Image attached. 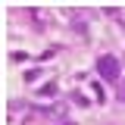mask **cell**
Masks as SVG:
<instances>
[{
	"label": "cell",
	"mask_w": 125,
	"mask_h": 125,
	"mask_svg": "<svg viewBox=\"0 0 125 125\" xmlns=\"http://www.w3.org/2000/svg\"><path fill=\"white\" fill-rule=\"evenodd\" d=\"M97 72H100V78H106V81H122L119 78V60L113 56V53H103L100 60H97Z\"/></svg>",
	"instance_id": "1"
},
{
	"label": "cell",
	"mask_w": 125,
	"mask_h": 125,
	"mask_svg": "<svg viewBox=\"0 0 125 125\" xmlns=\"http://www.w3.org/2000/svg\"><path fill=\"white\" fill-rule=\"evenodd\" d=\"M38 94H41V97H53V94H56V84H53V81H47V84H44Z\"/></svg>",
	"instance_id": "2"
},
{
	"label": "cell",
	"mask_w": 125,
	"mask_h": 125,
	"mask_svg": "<svg viewBox=\"0 0 125 125\" xmlns=\"http://www.w3.org/2000/svg\"><path fill=\"white\" fill-rule=\"evenodd\" d=\"M72 103H78V106H88V97H84V94H78V91H72Z\"/></svg>",
	"instance_id": "3"
},
{
	"label": "cell",
	"mask_w": 125,
	"mask_h": 125,
	"mask_svg": "<svg viewBox=\"0 0 125 125\" xmlns=\"http://www.w3.org/2000/svg\"><path fill=\"white\" fill-rule=\"evenodd\" d=\"M91 91H94V97H97V103H103V88H100V84H94Z\"/></svg>",
	"instance_id": "4"
},
{
	"label": "cell",
	"mask_w": 125,
	"mask_h": 125,
	"mask_svg": "<svg viewBox=\"0 0 125 125\" xmlns=\"http://www.w3.org/2000/svg\"><path fill=\"white\" fill-rule=\"evenodd\" d=\"M41 75V72H38V69H28V72H25V81H34V78Z\"/></svg>",
	"instance_id": "5"
},
{
	"label": "cell",
	"mask_w": 125,
	"mask_h": 125,
	"mask_svg": "<svg viewBox=\"0 0 125 125\" xmlns=\"http://www.w3.org/2000/svg\"><path fill=\"white\" fill-rule=\"evenodd\" d=\"M119 100H122V103H125V78H122V81H119Z\"/></svg>",
	"instance_id": "6"
},
{
	"label": "cell",
	"mask_w": 125,
	"mask_h": 125,
	"mask_svg": "<svg viewBox=\"0 0 125 125\" xmlns=\"http://www.w3.org/2000/svg\"><path fill=\"white\" fill-rule=\"evenodd\" d=\"M60 125H72V122H60Z\"/></svg>",
	"instance_id": "7"
}]
</instances>
